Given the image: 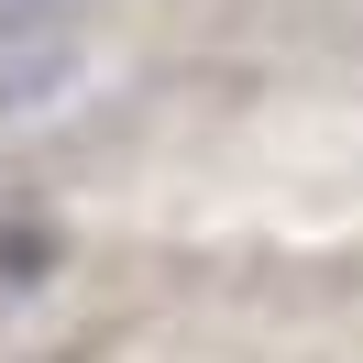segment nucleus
I'll return each mask as SVG.
<instances>
[{
    "label": "nucleus",
    "mask_w": 363,
    "mask_h": 363,
    "mask_svg": "<svg viewBox=\"0 0 363 363\" xmlns=\"http://www.w3.org/2000/svg\"><path fill=\"white\" fill-rule=\"evenodd\" d=\"M45 11H77V0H0V23H45Z\"/></svg>",
    "instance_id": "nucleus-1"
}]
</instances>
